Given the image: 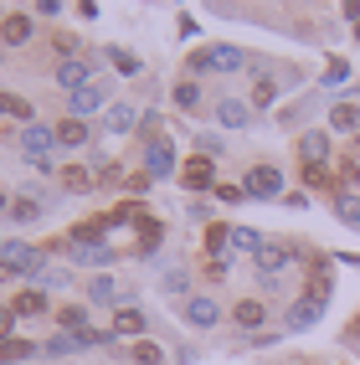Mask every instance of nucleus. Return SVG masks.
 Returning a JSON list of instances; mask_svg holds the SVG:
<instances>
[{"mask_svg":"<svg viewBox=\"0 0 360 365\" xmlns=\"http://www.w3.org/2000/svg\"><path fill=\"white\" fill-rule=\"evenodd\" d=\"M355 124H360V108H355L350 98L329 108V129H340V134H345V129H355Z\"/></svg>","mask_w":360,"mask_h":365,"instance_id":"nucleus-26","label":"nucleus"},{"mask_svg":"<svg viewBox=\"0 0 360 365\" xmlns=\"http://www.w3.org/2000/svg\"><path fill=\"white\" fill-rule=\"evenodd\" d=\"M98 180L103 185H118V165H98Z\"/></svg>","mask_w":360,"mask_h":365,"instance_id":"nucleus-42","label":"nucleus"},{"mask_svg":"<svg viewBox=\"0 0 360 365\" xmlns=\"http://www.w3.org/2000/svg\"><path fill=\"white\" fill-rule=\"evenodd\" d=\"M180 185L196 190V196H206V190H216L222 180H216V165H211L206 155H190V160L180 165Z\"/></svg>","mask_w":360,"mask_h":365,"instance_id":"nucleus-5","label":"nucleus"},{"mask_svg":"<svg viewBox=\"0 0 360 365\" xmlns=\"http://www.w3.org/2000/svg\"><path fill=\"white\" fill-rule=\"evenodd\" d=\"M196 155L216 160V155H222V139H216V134H201V139H196Z\"/></svg>","mask_w":360,"mask_h":365,"instance_id":"nucleus-37","label":"nucleus"},{"mask_svg":"<svg viewBox=\"0 0 360 365\" xmlns=\"http://www.w3.org/2000/svg\"><path fill=\"white\" fill-rule=\"evenodd\" d=\"M16 319H36V314H46V309H52V304H46V294H41V288H26V294H16Z\"/></svg>","mask_w":360,"mask_h":365,"instance_id":"nucleus-14","label":"nucleus"},{"mask_svg":"<svg viewBox=\"0 0 360 365\" xmlns=\"http://www.w3.org/2000/svg\"><path fill=\"white\" fill-rule=\"evenodd\" d=\"M26 355H41V345H31V339H6V345H0V365H16Z\"/></svg>","mask_w":360,"mask_h":365,"instance_id":"nucleus-25","label":"nucleus"},{"mask_svg":"<svg viewBox=\"0 0 360 365\" xmlns=\"http://www.w3.org/2000/svg\"><path fill=\"white\" fill-rule=\"evenodd\" d=\"M180 319H185V324H196V329H211L216 319H222V304H216L211 294H190V299L180 304Z\"/></svg>","mask_w":360,"mask_h":365,"instance_id":"nucleus-6","label":"nucleus"},{"mask_svg":"<svg viewBox=\"0 0 360 365\" xmlns=\"http://www.w3.org/2000/svg\"><path fill=\"white\" fill-rule=\"evenodd\" d=\"M134 124H139V113H134L129 103H118V108H108V118H103V129H108V134H129Z\"/></svg>","mask_w":360,"mask_h":365,"instance_id":"nucleus-21","label":"nucleus"},{"mask_svg":"<svg viewBox=\"0 0 360 365\" xmlns=\"http://www.w3.org/2000/svg\"><path fill=\"white\" fill-rule=\"evenodd\" d=\"M129 355H134V360H139V365H160V360H165V350H160V345H155V339H139V345H134V350H129Z\"/></svg>","mask_w":360,"mask_h":365,"instance_id":"nucleus-32","label":"nucleus"},{"mask_svg":"<svg viewBox=\"0 0 360 365\" xmlns=\"http://www.w3.org/2000/svg\"><path fill=\"white\" fill-rule=\"evenodd\" d=\"M299 160H304V165H329V134H319V129L304 134V139H299Z\"/></svg>","mask_w":360,"mask_h":365,"instance_id":"nucleus-12","label":"nucleus"},{"mask_svg":"<svg viewBox=\"0 0 360 365\" xmlns=\"http://www.w3.org/2000/svg\"><path fill=\"white\" fill-rule=\"evenodd\" d=\"M36 211H41L36 201H16V206H11V216H16V222H36Z\"/></svg>","mask_w":360,"mask_h":365,"instance_id":"nucleus-39","label":"nucleus"},{"mask_svg":"<svg viewBox=\"0 0 360 365\" xmlns=\"http://www.w3.org/2000/svg\"><path fill=\"white\" fill-rule=\"evenodd\" d=\"M304 185H309V190H329V196H340V180L329 175V165H304Z\"/></svg>","mask_w":360,"mask_h":365,"instance_id":"nucleus-19","label":"nucleus"},{"mask_svg":"<svg viewBox=\"0 0 360 365\" xmlns=\"http://www.w3.org/2000/svg\"><path fill=\"white\" fill-rule=\"evenodd\" d=\"M175 103H180V108H196V103H201V83H196V78H180V83H175Z\"/></svg>","mask_w":360,"mask_h":365,"instance_id":"nucleus-30","label":"nucleus"},{"mask_svg":"<svg viewBox=\"0 0 360 365\" xmlns=\"http://www.w3.org/2000/svg\"><path fill=\"white\" fill-rule=\"evenodd\" d=\"M334 216H340L345 227H360V196L355 190H340V196H334Z\"/></svg>","mask_w":360,"mask_h":365,"instance_id":"nucleus-23","label":"nucleus"},{"mask_svg":"<svg viewBox=\"0 0 360 365\" xmlns=\"http://www.w3.org/2000/svg\"><path fill=\"white\" fill-rule=\"evenodd\" d=\"M57 319H62L67 334H83V329H88V309H83V304H67V309H57Z\"/></svg>","mask_w":360,"mask_h":365,"instance_id":"nucleus-28","label":"nucleus"},{"mask_svg":"<svg viewBox=\"0 0 360 365\" xmlns=\"http://www.w3.org/2000/svg\"><path fill=\"white\" fill-rule=\"evenodd\" d=\"M108 62L124 72V78H134V72H139V57H134V52H118V46H108Z\"/></svg>","mask_w":360,"mask_h":365,"instance_id":"nucleus-33","label":"nucleus"},{"mask_svg":"<svg viewBox=\"0 0 360 365\" xmlns=\"http://www.w3.org/2000/svg\"><path fill=\"white\" fill-rule=\"evenodd\" d=\"M144 175H150V180H155V175H180V165H175V144L165 139V134L144 144Z\"/></svg>","mask_w":360,"mask_h":365,"instance_id":"nucleus-4","label":"nucleus"},{"mask_svg":"<svg viewBox=\"0 0 360 365\" xmlns=\"http://www.w3.org/2000/svg\"><path fill=\"white\" fill-rule=\"evenodd\" d=\"M355 41H360V21H355Z\"/></svg>","mask_w":360,"mask_h":365,"instance_id":"nucleus-45","label":"nucleus"},{"mask_svg":"<svg viewBox=\"0 0 360 365\" xmlns=\"http://www.w3.org/2000/svg\"><path fill=\"white\" fill-rule=\"evenodd\" d=\"M211 196H216V201H222V206H237V201H242V196H247V190H242V185H216V190H211Z\"/></svg>","mask_w":360,"mask_h":365,"instance_id":"nucleus-36","label":"nucleus"},{"mask_svg":"<svg viewBox=\"0 0 360 365\" xmlns=\"http://www.w3.org/2000/svg\"><path fill=\"white\" fill-rule=\"evenodd\" d=\"M108 98H103V88H78V93H67V108H72V118H88V113H98Z\"/></svg>","mask_w":360,"mask_h":365,"instance_id":"nucleus-11","label":"nucleus"},{"mask_svg":"<svg viewBox=\"0 0 360 365\" xmlns=\"http://www.w3.org/2000/svg\"><path fill=\"white\" fill-rule=\"evenodd\" d=\"M0 113L21 118V124H36V108H31V98H21V93H0Z\"/></svg>","mask_w":360,"mask_h":365,"instance_id":"nucleus-15","label":"nucleus"},{"mask_svg":"<svg viewBox=\"0 0 360 365\" xmlns=\"http://www.w3.org/2000/svg\"><path fill=\"white\" fill-rule=\"evenodd\" d=\"M88 72H93V67H88L83 57H78V62H62V67H57V83H62L67 93H78V88H88Z\"/></svg>","mask_w":360,"mask_h":365,"instance_id":"nucleus-17","label":"nucleus"},{"mask_svg":"<svg viewBox=\"0 0 360 365\" xmlns=\"http://www.w3.org/2000/svg\"><path fill=\"white\" fill-rule=\"evenodd\" d=\"M31 31H36V21H31V16H21V11H16V16H6V26H0L6 46H26V41H31Z\"/></svg>","mask_w":360,"mask_h":365,"instance_id":"nucleus-13","label":"nucleus"},{"mask_svg":"<svg viewBox=\"0 0 360 365\" xmlns=\"http://www.w3.org/2000/svg\"><path fill=\"white\" fill-rule=\"evenodd\" d=\"M78 350H88L83 345V334H52V339H46V345H41V355H78Z\"/></svg>","mask_w":360,"mask_h":365,"instance_id":"nucleus-20","label":"nucleus"},{"mask_svg":"<svg viewBox=\"0 0 360 365\" xmlns=\"http://www.w3.org/2000/svg\"><path fill=\"white\" fill-rule=\"evenodd\" d=\"M88 299L93 304H113V278H93L88 283Z\"/></svg>","mask_w":360,"mask_h":365,"instance_id":"nucleus-34","label":"nucleus"},{"mask_svg":"<svg viewBox=\"0 0 360 365\" xmlns=\"http://www.w3.org/2000/svg\"><path fill=\"white\" fill-rule=\"evenodd\" d=\"M72 262H93V267H108V262H113V252L103 247V242H98V247H72Z\"/></svg>","mask_w":360,"mask_h":365,"instance_id":"nucleus-29","label":"nucleus"},{"mask_svg":"<svg viewBox=\"0 0 360 365\" xmlns=\"http://www.w3.org/2000/svg\"><path fill=\"white\" fill-rule=\"evenodd\" d=\"M0 211H6V190H0Z\"/></svg>","mask_w":360,"mask_h":365,"instance_id":"nucleus-44","label":"nucleus"},{"mask_svg":"<svg viewBox=\"0 0 360 365\" xmlns=\"http://www.w3.org/2000/svg\"><path fill=\"white\" fill-rule=\"evenodd\" d=\"M118 334H144V314L139 309H113V339Z\"/></svg>","mask_w":360,"mask_h":365,"instance_id":"nucleus-22","label":"nucleus"},{"mask_svg":"<svg viewBox=\"0 0 360 365\" xmlns=\"http://www.w3.org/2000/svg\"><path fill=\"white\" fill-rule=\"evenodd\" d=\"M52 52H57V57H67V62H78V36H67V31H62V36H52Z\"/></svg>","mask_w":360,"mask_h":365,"instance_id":"nucleus-35","label":"nucleus"},{"mask_svg":"<svg viewBox=\"0 0 360 365\" xmlns=\"http://www.w3.org/2000/svg\"><path fill=\"white\" fill-rule=\"evenodd\" d=\"M345 72H350L345 62H329V67H324V83H345Z\"/></svg>","mask_w":360,"mask_h":365,"instance_id":"nucleus-41","label":"nucleus"},{"mask_svg":"<svg viewBox=\"0 0 360 365\" xmlns=\"http://www.w3.org/2000/svg\"><path fill=\"white\" fill-rule=\"evenodd\" d=\"M93 139V129L83 124V118H62L57 124V144H67V150H78V144H88Z\"/></svg>","mask_w":360,"mask_h":365,"instance_id":"nucleus-16","label":"nucleus"},{"mask_svg":"<svg viewBox=\"0 0 360 365\" xmlns=\"http://www.w3.org/2000/svg\"><path fill=\"white\" fill-rule=\"evenodd\" d=\"M288 365H314V360H288Z\"/></svg>","mask_w":360,"mask_h":365,"instance_id":"nucleus-43","label":"nucleus"},{"mask_svg":"<svg viewBox=\"0 0 360 365\" xmlns=\"http://www.w3.org/2000/svg\"><path fill=\"white\" fill-rule=\"evenodd\" d=\"M16 329V309L11 304H0V345H6V334Z\"/></svg>","mask_w":360,"mask_h":365,"instance_id":"nucleus-40","label":"nucleus"},{"mask_svg":"<svg viewBox=\"0 0 360 365\" xmlns=\"http://www.w3.org/2000/svg\"><path fill=\"white\" fill-rule=\"evenodd\" d=\"M252 103H257V108H273V103H278V83H273V78H257Z\"/></svg>","mask_w":360,"mask_h":365,"instance_id":"nucleus-31","label":"nucleus"},{"mask_svg":"<svg viewBox=\"0 0 360 365\" xmlns=\"http://www.w3.org/2000/svg\"><path fill=\"white\" fill-rule=\"evenodd\" d=\"M319 319H324V304L304 294V299H299L294 309H288V314H283V329H294V334H299V329H314Z\"/></svg>","mask_w":360,"mask_h":365,"instance_id":"nucleus-7","label":"nucleus"},{"mask_svg":"<svg viewBox=\"0 0 360 365\" xmlns=\"http://www.w3.org/2000/svg\"><path fill=\"white\" fill-rule=\"evenodd\" d=\"M232 247H237V252H247V257H257L262 247H268V242H262L257 232H247V227H232Z\"/></svg>","mask_w":360,"mask_h":365,"instance_id":"nucleus-27","label":"nucleus"},{"mask_svg":"<svg viewBox=\"0 0 360 365\" xmlns=\"http://www.w3.org/2000/svg\"><path fill=\"white\" fill-rule=\"evenodd\" d=\"M185 67H190V78H206V72H237V67H247V57L237 52V46H201Z\"/></svg>","mask_w":360,"mask_h":365,"instance_id":"nucleus-2","label":"nucleus"},{"mask_svg":"<svg viewBox=\"0 0 360 365\" xmlns=\"http://www.w3.org/2000/svg\"><path fill=\"white\" fill-rule=\"evenodd\" d=\"M350 185H360V165H355V160L340 165V190H350Z\"/></svg>","mask_w":360,"mask_h":365,"instance_id":"nucleus-38","label":"nucleus"},{"mask_svg":"<svg viewBox=\"0 0 360 365\" xmlns=\"http://www.w3.org/2000/svg\"><path fill=\"white\" fill-rule=\"evenodd\" d=\"M294 262V247H278V242H268V247H262L257 257H252V267L262 278H283V267Z\"/></svg>","mask_w":360,"mask_h":365,"instance_id":"nucleus-9","label":"nucleus"},{"mask_svg":"<svg viewBox=\"0 0 360 365\" xmlns=\"http://www.w3.org/2000/svg\"><path fill=\"white\" fill-rule=\"evenodd\" d=\"M242 190H247V196H257V201L283 196V170H278V165H252L247 175H242Z\"/></svg>","mask_w":360,"mask_h":365,"instance_id":"nucleus-3","label":"nucleus"},{"mask_svg":"<svg viewBox=\"0 0 360 365\" xmlns=\"http://www.w3.org/2000/svg\"><path fill=\"white\" fill-rule=\"evenodd\" d=\"M93 180H98V175H93V170H83V165H67V170H62V190H72V196H88Z\"/></svg>","mask_w":360,"mask_h":365,"instance_id":"nucleus-18","label":"nucleus"},{"mask_svg":"<svg viewBox=\"0 0 360 365\" xmlns=\"http://www.w3.org/2000/svg\"><path fill=\"white\" fill-rule=\"evenodd\" d=\"M41 252L26 247V242H6L0 247V278H41Z\"/></svg>","mask_w":360,"mask_h":365,"instance_id":"nucleus-1","label":"nucleus"},{"mask_svg":"<svg viewBox=\"0 0 360 365\" xmlns=\"http://www.w3.org/2000/svg\"><path fill=\"white\" fill-rule=\"evenodd\" d=\"M0 26H6V21H0Z\"/></svg>","mask_w":360,"mask_h":365,"instance_id":"nucleus-46","label":"nucleus"},{"mask_svg":"<svg viewBox=\"0 0 360 365\" xmlns=\"http://www.w3.org/2000/svg\"><path fill=\"white\" fill-rule=\"evenodd\" d=\"M232 319H237V329L262 334V324H268V304H262V299H237L232 304Z\"/></svg>","mask_w":360,"mask_h":365,"instance_id":"nucleus-8","label":"nucleus"},{"mask_svg":"<svg viewBox=\"0 0 360 365\" xmlns=\"http://www.w3.org/2000/svg\"><path fill=\"white\" fill-rule=\"evenodd\" d=\"M185 288H190V267H170V273L160 278V294H165V299H180Z\"/></svg>","mask_w":360,"mask_h":365,"instance_id":"nucleus-24","label":"nucleus"},{"mask_svg":"<svg viewBox=\"0 0 360 365\" xmlns=\"http://www.w3.org/2000/svg\"><path fill=\"white\" fill-rule=\"evenodd\" d=\"M216 124H222V129H247L252 124V108L242 98H216Z\"/></svg>","mask_w":360,"mask_h":365,"instance_id":"nucleus-10","label":"nucleus"}]
</instances>
